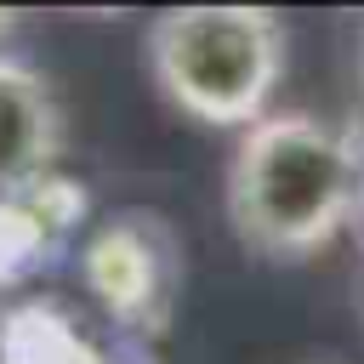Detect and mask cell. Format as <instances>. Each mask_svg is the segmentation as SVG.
Masks as SVG:
<instances>
[{
    "label": "cell",
    "mask_w": 364,
    "mask_h": 364,
    "mask_svg": "<svg viewBox=\"0 0 364 364\" xmlns=\"http://www.w3.org/2000/svg\"><path fill=\"white\" fill-rule=\"evenodd\" d=\"M51 148H57V108L46 80L28 63L0 57V193L40 182Z\"/></svg>",
    "instance_id": "cell-5"
},
{
    "label": "cell",
    "mask_w": 364,
    "mask_h": 364,
    "mask_svg": "<svg viewBox=\"0 0 364 364\" xmlns=\"http://www.w3.org/2000/svg\"><path fill=\"white\" fill-rule=\"evenodd\" d=\"M85 279L125 330H159L176 290V250L154 216H114L85 245Z\"/></svg>",
    "instance_id": "cell-3"
},
{
    "label": "cell",
    "mask_w": 364,
    "mask_h": 364,
    "mask_svg": "<svg viewBox=\"0 0 364 364\" xmlns=\"http://www.w3.org/2000/svg\"><path fill=\"white\" fill-rule=\"evenodd\" d=\"M154 74L165 97L205 125H256L279 80L284 34L250 6H193L171 11L148 34Z\"/></svg>",
    "instance_id": "cell-2"
},
{
    "label": "cell",
    "mask_w": 364,
    "mask_h": 364,
    "mask_svg": "<svg viewBox=\"0 0 364 364\" xmlns=\"http://www.w3.org/2000/svg\"><path fill=\"white\" fill-rule=\"evenodd\" d=\"M6 34H11V17H6V11H0V40H6Z\"/></svg>",
    "instance_id": "cell-9"
},
{
    "label": "cell",
    "mask_w": 364,
    "mask_h": 364,
    "mask_svg": "<svg viewBox=\"0 0 364 364\" xmlns=\"http://www.w3.org/2000/svg\"><path fill=\"white\" fill-rule=\"evenodd\" d=\"M0 364H108L57 301H17L0 318Z\"/></svg>",
    "instance_id": "cell-6"
},
{
    "label": "cell",
    "mask_w": 364,
    "mask_h": 364,
    "mask_svg": "<svg viewBox=\"0 0 364 364\" xmlns=\"http://www.w3.org/2000/svg\"><path fill=\"white\" fill-rule=\"evenodd\" d=\"M80 188L57 182L51 171L17 193H0V290H17L57 262L63 239L80 222Z\"/></svg>",
    "instance_id": "cell-4"
},
{
    "label": "cell",
    "mask_w": 364,
    "mask_h": 364,
    "mask_svg": "<svg viewBox=\"0 0 364 364\" xmlns=\"http://www.w3.org/2000/svg\"><path fill=\"white\" fill-rule=\"evenodd\" d=\"M364 159L353 142L313 114H262L228 171V216L262 256L318 250L358 205Z\"/></svg>",
    "instance_id": "cell-1"
},
{
    "label": "cell",
    "mask_w": 364,
    "mask_h": 364,
    "mask_svg": "<svg viewBox=\"0 0 364 364\" xmlns=\"http://www.w3.org/2000/svg\"><path fill=\"white\" fill-rule=\"evenodd\" d=\"M108 364H148V358H136V353H125V358H108Z\"/></svg>",
    "instance_id": "cell-7"
},
{
    "label": "cell",
    "mask_w": 364,
    "mask_h": 364,
    "mask_svg": "<svg viewBox=\"0 0 364 364\" xmlns=\"http://www.w3.org/2000/svg\"><path fill=\"white\" fill-rule=\"evenodd\" d=\"M353 210H358V216H364V171H358V205H353Z\"/></svg>",
    "instance_id": "cell-8"
}]
</instances>
